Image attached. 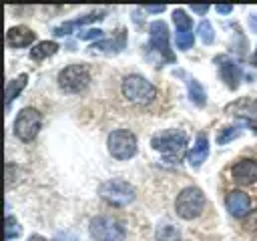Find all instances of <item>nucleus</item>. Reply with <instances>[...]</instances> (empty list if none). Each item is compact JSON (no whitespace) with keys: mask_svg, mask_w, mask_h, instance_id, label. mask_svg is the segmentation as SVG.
<instances>
[{"mask_svg":"<svg viewBox=\"0 0 257 241\" xmlns=\"http://www.w3.org/2000/svg\"><path fill=\"white\" fill-rule=\"evenodd\" d=\"M155 237H157V241H181L179 229L171 223H161L155 231Z\"/></svg>","mask_w":257,"mask_h":241,"instance_id":"412c9836","label":"nucleus"},{"mask_svg":"<svg viewBox=\"0 0 257 241\" xmlns=\"http://www.w3.org/2000/svg\"><path fill=\"white\" fill-rule=\"evenodd\" d=\"M20 233H22V229H20V225H18L16 217L6 215V221H4V237H6V241L16 239Z\"/></svg>","mask_w":257,"mask_h":241,"instance_id":"b1692460","label":"nucleus"},{"mask_svg":"<svg viewBox=\"0 0 257 241\" xmlns=\"http://www.w3.org/2000/svg\"><path fill=\"white\" fill-rule=\"evenodd\" d=\"M225 203H227V209H229V213H231L233 217H243V215H247L249 209H251V199H249V195H247L245 191H239V189L231 191V193L227 195Z\"/></svg>","mask_w":257,"mask_h":241,"instance_id":"f8f14e48","label":"nucleus"},{"mask_svg":"<svg viewBox=\"0 0 257 241\" xmlns=\"http://www.w3.org/2000/svg\"><path fill=\"white\" fill-rule=\"evenodd\" d=\"M179 74H181V76L185 78V82H187L191 102L197 104V106H205V102H207V92H205V88L201 86V82H199L195 76H189V74L183 72V70H179Z\"/></svg>","mask_w":257,"mask_h":241,"instance_id":"f3484780","label":"nucleus"},{"mask_svg":"<svg viewBox=\"0 0 257 241\" xmlns=\"http://www.w3.org/2000/svg\"><path fill=\"white\" fill-rule=\"evenodd\" d=\"M56 50H58V44L54 40H42V42H38L30 48V58L34 62H42L44 58L56 54Z\"/></svg>","mask_w":257,"mask_h":241,"instance_id":"6ab92c4d","label":"nucleus"},{"mask_svg":"<svg viewBox=\"0 0 257 241\" xmlns=\"http://www.w3.org/2000/svg\"><path fill=\"white\" fill-rule=\"evenodd\" d=\"M253 64L257 66V48H255V54H253Z\"/></svg>","mask_w":257,"mask_h":241,"instance_id":"72a5a7b5","label":"nucleus"},{"mask_svg":"<svg viewBox=\"0 0 257 241\" xmlns=\"http://www.w3.org/2000/svg\"><path fill=\"white\" fill-rule=\"evenodd\" d=\"M241 135V129L235 125V127H227V129H223L219 135H217V143L219 145H225V143H229V141H233L235 137H239Z\"/></svg>","mask_w":257,"mask_h":241,"instance_id":"393cba45","label":"nucleus"},{"mask_svg":"<svg viewBox=\"0 0 257 241\" xmlns=\"http://www.w3.org/2000/svg\"><path fill=\"white\" fill-rule=\"evenodd\" d=\"M209 157V139H207V135H203V133H199L197 135V141H195V145H193V151L189 153V165L191 167H201L203 165V161Z\"/></svg>","mask_w":257,"mask_h":241,"instance_id":"dca6fc26","label":"nucleus"},{"mask_svg":"<svg viewBox=\"0 0 257 241\" xmlns=\"http://www.w3.org/2000/svg\"><path fill=\"white\" fill-rule=\"evenodd\" d=\"M197 32H199V36H201V40H203L205 44H211V42L215 40V32H213V26H211L207 20H203V22L199 24Z\"/></svg>","mask_w":257,"mask_h":241,"instance_id":"a878e982","label":"nucleus"},{"mask_svg":"<svg viewBox=\"0 0 257 241\" xmlns=\"http://www.w3.org/2000/svg\"><path fill=\"white\" fill-rule=\"evenodd\" d=\"M215 10H217L219 14H229V12L233 10V4H217Z\"/></svg>","mask_w":257,"mask_h":241,"instance_id":"c85d7f7f","label":"nucleus"},{"mask_svg":"<svg viewBox=\"0 0 257 241\" xmlns=\"http://www.w3.org/2000/svg\"><path fill=\"white\" fill-rule=\"evenodd\" d=\"M145 10H147V12H153V14H161V12L165 10V4H161V6H151V4H149V6H145Z\"/></svg>","mask_w":257,"mask_h":241,"instance_id":"7c9ffc66","label":"nucleus"},{"mask_svg":"<svg viewBox=\"0 0 257 241\" xmlns=\"http://www.w3.org/2000/svg\"><path fill=\"white\" fill-rule=\"evenodd\" d=\"M219 72H221V78H223V82L231 88V90H235L237 86H239V80H241V76H243V70H241V66L237 64V62H233V60H229V58H219Z\"/></svg>","mask_w":257,"mask_h":241,"instance_id":"4468645a","label":"nucleus"},{"mask_svg":"<svg viewBox=\"0 0 257 241\" xmlns=\"http://www.w3.org/2000/svg\"><path fill=\"white\" fill-rule=\"evenodd\" d=\"M149 58L155 62H175V54L169 46V28L163 20H155L149 24V46H147Z\"/></svg>","mask_w":257,"mask_h":241,"instance_id":"f257e3e1","label":"nucleus"},{"mask_svg":"<svg viewBox=\"0 0 257 241\" xmlns=\"http://www.w3.org/2000/svg\"><path fill=\"white\" fill-rule=\"evenodd\" d=\"M98 195H100L106 203H110L112 207H126L128 203L135 201L137 191H135V187H133L128 181H124V179H108V181L100 183Z\"/></svg>","mask_w":257,"mask_h":241,"instance_id":"20e7f679","label":"nucleus"},{"mask_svg":"<svg viewBox=\"0 0 257 241\" xmlns=\"http://www.w3.org/2000/svg\"><path fill=\"white\" fill-rule=\"evenodd\" d=\"M104 18V12H90V14H84L76 20H70V22H64L60 26L54 28V36H68L72 30H76L78 26H84V24H90L94 20H102Z\"/></svg>","mask_w":257,"mask_h":241,"instance_id":"2eb2a0df","label":"nucleus"},{"mask_svg":"<svg viewBox=\"0 0 257 241\" xmlns=\"http://www.w3.org/2000/svg\"><path fill=\"white\" fill-rule=\"evenodd\" d=\"M175 40H177V48L189 50V48H193L195 34H193V30H177L175 32Z\"/></svg>","mask_w":257,"mask_h":241,"instance_id":"4be33fe9","label":"nucleus"},{"mask_svg":"<svg viewBox=\"0 0 257 241\" xmlns=\"http://www.w3.org/2000/svg\"><path fill=\"white\" fill-rule=\"evenodd\" d=\"M173 22L177 26V30H193V22H191V16H187V12L183 8H177L173 12Z\"/></svg>","mask_w":257,"mask_h":241,"instance_id":"5701e85b","label":"nucleus"},{"mask_svg":"<svg viewBox=\"0 0 257 241\" xmlns=\"http://www.w3.org/2000/svg\"><path fill=\"white\" fill-rule=\"evenodd\" d=\"M227 114H239V116H255L257 114V100L255 98H239L225 106Z\"/></svg>","mask_w":257,"mask_h":241,"instance_id":"a211bd4d","label":"nucleus"},{"mask_svg":"<svg viewBox=\"0 0 257 241\" xmlns=\"http://www.w3.org/2000/svg\"><path fill=\"white\" fill-rule=\"evenodd\" d=\"M36 40V32L28 26H12L8 28L6 32V42L8 46L12 48H24V46H30L32 42Z\"/></svg>","mask_w":257,"mask_h":241,"instance_id":"9b49d317","label":"nucleus"},{"mask_svg":"<svg viewBox=\"0 0 257 241\" xmlns=\"http://www.w3.org/2000/svg\"><path fill=\"white\" fill-rule=\"evenodd\" d=\"M88 233L94 241H124V227L118 219L110 215H98L90 219Z\"/></svg>","mask_w":257,"mask_h":241,"instance_id":"0eeeda50","label":"nucleus"},{"mask_svg":"<svg viewBox=\"0 0 257 241\" xmlns=\"http://www.w3.org/2000/svg\"><path fill=\"white\" fill-rule=\"evenodd\" d=\"M106 145H108V153L118 161H126L137 153V137L128 129L112 131L106 139Z\"/></svg>","mask_w":257,"mask_h":241,"instance_id":"6e6552de","label":"nucleus"},{"mask_svg":"<svg viewBox=\"0 0 257 241\" xmlns=\"http://www.w3.org/2000/svg\"><path fill=\"white\" fill-rule=\"evenodd\" d=\"M88 84H90V70L82 62L68 64L58 72V86H60V90H64L68 94L82 92Z\"/></svg>","mask_w":257,"mask_h":241,"instance_id":"39448f33","label":"nucleus"},{"mask_svg":"<svg viewBox=\"0 0 257 241\" xmlns=\"http://www.w3.org/2000/svg\"><path fill=\"white\" fill-rule=\"evenodd\" d=\"M205 209V193L199 187H187L183 189L175 199V211L181 219H195Z\"/></svg>","mask_w":257,"mask_h":241,"instance_id":"423d86ee","label":"nucleus"},{"mask_svg":"<svg viewBox=\"0 0 257 241\" xmlns=\"http://www.w3.org/2000/svg\"><path fill=\"white\" fill-rule=\"evenodd\" d=\"M52 241H78V239H76V235H72V233H64V235L54 237Z\"/></svg>","mask_w":257,"mask_h":241,"instance_id":"c756f323","label":"nucleus"},{"mask_svg":"<svg viewBox=\"0 0 257 241\" xmlns=\"http://www.w3.org/2000/svg\"><path fill=\"white\" fill-rule=\"evenodd\" d=\"M120 90H122V96L128 102H133V104H149L157 96L155 84H151L141 74H128V76H124Z\"/></svg>","mask_w":257,"mask_h":241,"instance_id":"7ed1b4c3","label":"nucleus"},{"mask_svg":"<svg viewBox=\"0 0 257 241\" xmlns=\"http://www.w3.org/2000/svg\"><path fill=\"white\" fill-rule=\"evenodd\" d=\"M40 127H42V116H40V112H38L36 108H32V106L22 108V110L16 114V118H14V135H16L20 141H24V143L32 141V139L38 135Z\"/></svg>","mask_w":257,"mask_h":241,"instance_id":"1a4fd4ad","label":"nucleus"},{"mask_svg":"<svg viewBox=\"0 0 257 241\" xmlns=\"http://www.w3.org/2000/svg\"><path fill=\"white\" fill-rule=\"evenodd\" d=\"M26 241H46V239H44L42 235H30V237H28Z\"/></svg>","mask_w":257,"mask_h":241,"instance_id":"2f4dec72","label":"nucleus"},{"mask_svg":"<svg viewBox=\"0 0 257 241\" xmlns=\"http://www.w3.org/2000/svg\"><path fill=\"white\" fill-rule=\"evenodd\" d=\"M102 36H104V30H100V28H88V30H82V32H78V38H80V40L102 38Z\"/></svg>","mask_w":257,"mask_h":241,"instance_id":"bb28decb","label":"nucleus"},{"mask_svg":"<svg viewBox=\"0 0 257 241\" xmlns=\"http://www.w3.org/2000/svg\"><path fill=\"white\" fill-rule=\"evenodd\" d=\"M249 20H251V26H253V28H257V20H255V14H251V16H249Z\"/></svg>","mask_w":257,"mask_h":241,"instance_id":"473e14b6","label":"nucleus"},{"mask_svg":"<svg viewBox=\"0 0 257 241\" xmlns=\"http://www.w3.org/2000/svg\"><path fill=\"white\" fill-rule=\"evenodd\" d=\"M231 177L237 185H253L257 181V163L253 159H241L233 165Z\"/></svg>","mask_w":257,"mask_h":241,"instance_id":"9d476101","label":"nucleus"},{"mask_svg":"<svg viewBox=\"0 0 257 241\" xmlns=\"http://www.w3.org/2000/svg\"><path fill=\"white\" fill-rule=\"evenodd\" d=\"M191 10L195 14H207L209 12V6L207 4H191Z\"/></svg>","mask_w":257,"mask_h":241,"instance_id":"cd10ccee","label":"nucleus"},{"mask_svg":"<svg viewBox=\"0 0 257 241\" xmlns=\"http://www.w3.org/2000/svg\"><path fill=\"white\" fill-rule=\"evenodd\" d=\"M26 80H28V74H26V72H22V74H18L16 78L8 80V84H6V108H10L12 100L18 98V94H20L22 88L26 86Z\"/></svg>","mask_w":257,"mask_h":241,"instance_id":"aec40b11","label":"nucleus"},{"mask_svg":"<svg viewBox=\"0 0 257 241\" xmlns=\"http://www.w3.org/2000/svg\"><path fill=\"white\" fill-rule=\"evenodd\" d=\"M126 44V32L124 28H118L116 36L114 38H108V40H98L90 46V52H102V54H116L124 48Z\"/></svg>","mask_w":257,"mask_h":241,"instance_id":"ddd939ff","label":"nucleus"},{"mask_svg":"<svg viewBox=\"0 0 257 241\" xmlns=\"http://www.w3.org/2000/svg\"><path fill=\"white\" fill-rule=\"evenodd\" d=\"M187 143H189V137L185 131H179V129H171V131H163L159 135H155L151 139V145L155 151H159L161 155H165L167 159H181V155L185 153L187 149Z\"/></svg>","mask_w":257,"mask_h":241,"instance_id":"f03ea898","label":"nucleus"},{"mask_svg":"<svg viewBox=\"0 0 257 241\" xmlns=\"http://www.w3.org/2000/svg\"><path fill=\"white\" fill-rule=\"evenodd\" d=\"M253 133H255V135H257V120H255V123H253Z\"/></svg>","mask_w":257,"mask_h":241,"instance_id":"f704fd0d","label":"nucleus"}]
</instances>
